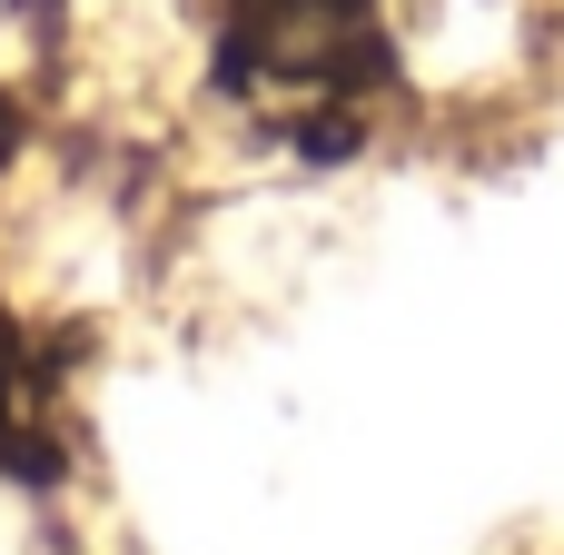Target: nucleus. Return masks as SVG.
Instances as JSON below:
<instances>
[{
  "label": "nucleus",
  "instance_id": "f03ea898",
  "mask_svg": "<svg viewBox=\"0 0 564 555\" xmlns=\"http://www.w3.org/2000/svg\"><path fill=\"white\" fill-rule=\"evenodd\" d=\"M20 447H30V367H20V348L0 328V457H20Z\"/></svg>",
  "mask_w": 564,
  "mask_h": 555
},
{
  "label": "nucleus",
  "instance_id": "f257e3e1",
  "mask_svg": "<svg viewBox=\"0 0 564 555\" xmlns=\"http://www.w3.org/2000/svg\"><path fill=\"white\" fill-rule=\"evenodd\" d=\"M218 79L258 129L337 159L397 99V30L377 0H228Z\"/></svg>",
  "mask_w": 564,
  "mask_h": 555
},
{
  "label": "nucleus",
  "instance_id": "7ed1b4c3",
  "mask_svg": "<svg viewBox=\"0 0 564 555\" xmlns=\"http://www.w3.org/2000/svg\"><path fill=\"white\" fill-rule=\"evenodd\" d=\"M0 149H10V109H0Z\"/></svg>",
  "mask_w": 564,
  "mask_h": 555
}]
</instances>
